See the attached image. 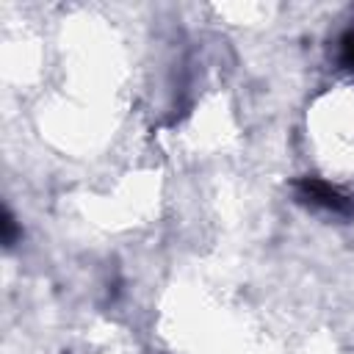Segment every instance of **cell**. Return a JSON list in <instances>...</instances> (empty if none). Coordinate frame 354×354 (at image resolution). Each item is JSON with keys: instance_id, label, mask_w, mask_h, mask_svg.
<instances>
[{"instance_id": "6da1fadb", "label": "cell", "mask_w": 354, "mask_h": 354, "mask_svg": "<svg viewBox=\"0 0 354 354\" xmlns=\"http://www.w3.org/2000/svg\"><path fill=\"white\" fill-rule=\"evenodd\" d=\"M296 194L301 202L313 205V207H324L329 213H354V202L351 196L340 194L337 188H332L329 183L318 180V177H301L293 183Z\"/></svg>"}, {"instance_id": "7a4b0ae2", "label": "cell", "mask_w": 354, "mask_h": 354, "mask_svg": "<svg viewBox=\"0 0 354 354\" xmlns=\"http://www.w3.org/2000/svg\"><path fill=\"white\" fill-rule=\"evenodd\" d=\"M0 227H3V243H6V249H11L22 232H19V227H17V218L11 216V210H8V207L3 210V221H0Z\"/></svg>"}, {"instance_id": "3957f363", "label": "cell", "mask_w": 354, "mask_h": 354, "mask_svg": "<svg viewBox=\"0 0 354 354\" xmlns=\"http://www.w3.org/2000/svg\"><path fill=\"white\" fill-rule=\"evenodd\" d=\"M340 61L343 66L354 69V25L340 36Z\"/></svg>"}]
</instances>
